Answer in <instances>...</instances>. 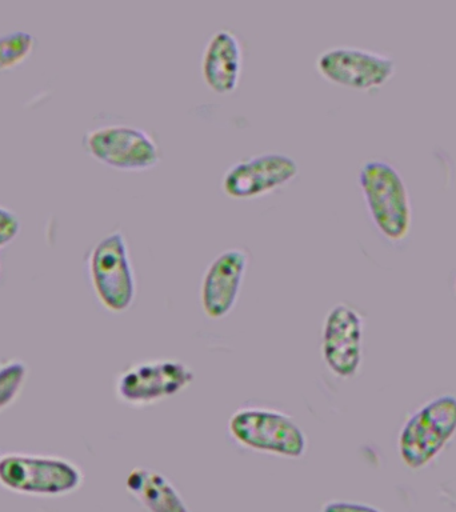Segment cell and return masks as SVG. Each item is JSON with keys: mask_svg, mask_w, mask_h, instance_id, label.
Listing matches in <instances>:
<instances>
[{"mask_svg": "<svg viewBox=\"0 0 456 512\" xmlns=\"http://www.w3.org/2000/svg\"><path fill=\"white\" fill-rule=\"evenodd\" d=\"M359 187L368 214L380 234L400 242L410 234V195L398 168L384 159H368L359 168Z\"/></svg>", "mask_w": 456, "mask_h": 512, "instance_id": "obj_1", "label": "cell"}, {"mask_svg": "<svg viewBox=\"0 0 456 512\" xmlns=\"http://www.w3.org/2000/svg\"><path fill=\"white\" fill-rule=\"evenodd\" d=\"M227 427L232 440L247 450L287 459H300L307 451L302 427L290 415L272 408H239Z\"/></svg>", "mask_w": 456, "mask_h": 512, "instance_id": "obj_2", "label": "cell"}, {"mask_svg": "<svg viewBox=\"0 0 456 512\" xmlns=\"http://www.w3.org/2000/svg\"><path fill=\"white\" fill-rule=\"evenodd\" d=\"M83 472L58 456L7 452L0 455V486L16 494L64 496L83 484Z\"/></svg>", "mask_w": 456, "mask_h": 512, "instance_id": "obj_3", "label": "cell"}, {"mask_svg": "<svg viewBox=\"0 0 456 512\" xmlns=\"http://www.w3.org/2000/svg\"><path fill=\"white\" fill-rule=\"evenodd\" d=\"M456 434V398L442 395L423 404L399 432L400 459L410 470L434 462Z\"/></svg>", "mask_w": 456, "mask_h": 512, "instance_id": "obj_4", "label": "cell"}, {"mask_svg": "<svg viewBox=\"0 0 456 512\" xmlns=\"http://www.w3.org/2000/svg\"><path fill=\"white\" fill-rule=\"evenodd\" d=\"M88 270L96 298L107 311L122 314L132 306L136 279L122 231L110 232L92 247Z\"/></svg>", "mask_w": 456, "mask_h": 512, "instance_id": "obj_5", "label": "cell"}, {"mask_svg": "<svg viewBox=\"0 0 456 512\" xmlns=\"http://www.w3.org/2000/svg\"><path fill=\"white\" fill-rule=\"evenodd\" d=\"M194 380L192 368L178 359L143 360L119 372L115 380V395L124 406H154L180 394Z\"/></svg>", "mask_w": 456, "mask_h": 512, "instance_id": "obj_6", "label": "cell"}, {"mask_svg": "<svg viewBox=\"0 0 456 512\" xmlns=\"http://www.w3.org/2000/svg\"><path fill=\"white\" fill-rule=\"evenodd\" d=\"M316 70L324 79L354 90L380 88L395 74V60L383 52L338 44L318 55Z\"/></svg>", "mask_w": 456, "mask_h": 512, "instance_id": "obj_7", "label": "cell"}, {"mask_svg": "<svg viewBox=\"0 0 456 512\" xmlns=\"http://www.w3.org/2000/svg\"><path fill=\"white\" fill-rule=\"evenodd\" d=\"M83 147L92 158L118 170H147L160 160L156 140L130 124H108L87 131Z\"/></svg>", "mask_w": 456, "mask_h": 512, "instance_id": "obj_8", "label": "cell"}, {"mask_svg": "<svg viewBox=\"0 0 456 512\" xmlns=\"http://www.w3.org/2000/svg\"><path fill=\"white\" fill-rule=\"evenodd\" d=\"M299 166L288 154L266 151L238 160L223 174L222 190L235 199H252L286 186L298 175Z\"/></svg>", "mask_w": 456, "mask_h": 512, "instance_id": "obj_9", "label": "cell"}, {"mask_svg": "<svg viewBox=\"0 0 456 512\" xmlns=\"http://www.w3.org/2000/svg\"><path fill=\"white\" fill-rule=\"evenodd\" d=\"M363 318L346 303L327 312L322 330V356L328 370L340 379L358 374L363 362Z\"/></svg>", "mask_w": 456, "mask_h": 512, "instance_id": "obj_10", "label": "cell"}, {"mask_svg": "<svg viewBox=\"0 0 456 512\" xmlns=\"http://www.w3.org/2000/svg\"><path fill=\"white\" fill-rule=\"evenodd\" d=\"M250 255L242 247H231L216 255L204 271L200 304L210 319H223L235 307L246 276Z\"/></svg>", "mask_w": 456, "mask_h": 512, "instance_id": "obj_11", "label": "cell"}, {"mask_svg": "<svg viewBox=\"0 0 456 512\" xmlns=\"http://www.w3.org/2000/svg\"><path fill=\"white\" fill-rule=\"evenodd\" d=\"M243 48L230 28H220L207 40L202 54V76L207 86L227 94L238 86L242 72Z\"/></svg>", "mask_w": 456, "mask_h": 512, "instance_id": "obj_12", "label": "cell"}, {"mask_svg": "<svg viewBox=\"0 0 456 512\" xmlns=\"http://www.w3.org/2000/svg\"><path fill=\"white\" fill-rule=\"evenodd\" d=\"M126 490L147 512H191L171 480L152 468H132Z\"/></svg>", "mask_w": 456, "mask_h": 512, "instance_id": "obj_13", "label": "cell"}, {"mask_svg": "<svg viewBox=\"0 0 456 512\" xmlns=\"http://www.w3.org/2000/svg\"><path fill=\"white\" fill-rule=\"evenodd\" d=\"M28 376L27 364L19 359L0 363V411L18 398Z\"/></svg>", "mask_w": 456, "mask_h": 512, "instance_id": "obj_14", "label": "cell"}, {"mask_svg": "<svg viewBox=\"0 0 456 512\" xmlns=\"http://www.w3.org/2000/svg\"><path fill=\"white\" fill-rule=\"evenodd\" d=\"M34 36L26 31H12L0 35V71L23 62L34 47Z\"/></svg>", "mask_w": 456, "mask_h": 512, "instance_id": "obj_15", "label": "cell"}, {"mask_svg": "<svg viewBox=\"0 0 456 512\" xmlns=\"http://www.w3.org/2000/svg\"><path fill=\"white\" fill-rule=\"evenodd\" d=\"M20 230V220L14 211L0 206V248L12 242Z\"/></svg>", "mask_w": 456, "mask_h": 512, "instance_id": "obj_16", "label": "cell"}, {"mask_svg": "<svg viewBox=\"0 0 456 512\" xmlns=\"http://www.w3.org/2000/svg\"><path fill=\"white\" fill-rule=\"evenodd\" d=\"M322 512H383L371 504L351 502V500H330L323 504Z\"/></svg>", "mask_w": 456, "mask_h": 512, "instance_id": "obj_17", "label": "cell"}]
</instances>
